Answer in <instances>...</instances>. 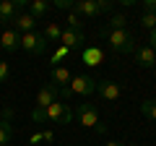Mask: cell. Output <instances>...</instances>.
<instances>
[{
	"mask_svg": "<svg viewBox=\"0 0 156 146\" xmlns=\"http://www.w3.org/2000/svg\"><path fill=\"white\" fill-rule=\"evenodd\" d=\"M47 11H50V3H47V0H31V3H29V13H31L34 18H42Z\"/></svg>",
	"mask_w": 156,
	"mask_h": 146,
	"instance_id": "16",
	"label": "cell"
},
{
	"mask_svg": "<svg viewBox=\"0 0 156 146\" xmlns=\"http://www.w3.org/2000/svg\"><path fill=\"white\" fill-rule=\"evenodd\" d=\"M78 125H83V128H91V130H96L101 125V120H99V112H96V107L94 104H78Z\"/></svg>",
	"mask_w": 156,
	"mask_h": 146,
	"instance_id": "5",
	"label": "cell"
},
{
	"mask_svg": "<svg viewBox=\"0 0 156 146\" xmlns=\"http://www.w3.org/2000/svg\"><path fill=\"white\" fill-rule=\"evenodd\" d=\"M60 45L68 47V50H78V47H83V31L62 29V39H60Z\"/></svg>",
	"mask_w": 156,
	"mask_h": 146,
	"instance_id": "13",
	"label": "cell"
},
{
	"mask_svg": "<svg viewBox=\"0 0 156 146\" xmlns=\"http://www.w3.org/2000/svg\"><path fill=\"white\" fill-rule=\"evenodd\" d=\"M81 63H86L89 68H96V65L104 63V52H101L96 45H86L83 50H81Z\"/></svg>",
	"mask_w": 156,
	"mask_h": 146,
	"instance_id": "10",
	"label": "cell"
},
{
	"mask_svg": "<svg viewBox=\"0 0 156 146\" xmlns=\"http://www.w3.org/2000/svg\"><path fill=\"white\" fill-rule=\"evenodd\" d=\"M8 76H11V71H8V63H3V60H0V84H3V81H5Z\"/></svg>",
	"mask_w": 156,
	"mask_h": 146,
	"instance_id": "27",
	"label": "cell"
},
{
	"mask_svg": "<svg viewBox=\"0 0 156 146\" xmlns=\"http://www.w3.org/2000/svg\"><path fill=\"white\" fill-rule=\"evenodd\" d=\"M0 47L5 52H16L18 47H21V34H18L16 29H5V31L0 34Z\"/></svg>",
	"mask_w": 156,
	"mask_h": 146,
	"instance_id": "11",
	"label": "cell"
},
{
	"mask_svg": "<svg viewBox=\"0 0 156 146\" xmlns=\"http://www.w3.org/2000/svg\"><path fill=\"white\" fill-rule=\"evenodd\" d=\"M13 138V125L11 120H0V146H8Z\"/></svg>",
	"mask_w": 156,
	"mask_h": 146,
	"instance_id": "18",
	"label": "cell"
},
{
	"mask_svg": "<svg viewBox=\"0 0 156 146\" xmlns=\"http://www.w3.org/2000/svg\"><path fill=\"white\" fill-rule=\"evenodd\" d=\"M13 24H16L18 34H29V31H34V26H37V18H34L31 13H18Z\"/></svg>",
	"mask_w": 156,
	"mask_h": 146,
	"instance_id": "15",
	"label": "cell"
},
{
	"mask_svg": "<svg viewBox=\"0 0 156 146\" xmlns=\"http://www.w3.org/2000/svg\"><path fill=\"white\" fill-rule=\"evenodd\" d=\"M21 8H23V0H3L0 3V21L3 24H11V21H16V16L21 13Z\"/></svg>",
	"mask_w": 156,
	"mask_h": 146,
	"instance_id": "8",
	"label": "cell"
},
{
	"mask_svg": "<svg viewBox=\"0 0 156 146\" xmlns=\"http://www.w3.org/2000/svg\"><path fill=\"white\" fill-rule=\"evenodd\" d=\"M65 21H68V29H73V31H81V26H83V21H81V16H78L76 11H70V13H68V18H65Z\"/></svg>",
	"mask_w": 156,
	"mask_h": 146,
	"instance_id": "20",
	"label": "cell"
},
{
	"mask_svg": "<svg viewBox=\"0 0 156 146\" xmlns=\"http://www.w3.org/2000/svg\"><path fill=\"white\" fill-rule=\"evenodd\" d=\"M50 81L57 86V89H68L70 81H73V76H70V71H68L65 65H55V68H52V73H50Z\"/></svg>",
	"mask_w": 156,
	"mask_h": 146,
	"instance_id": "12",
	"label": "cell"
},
{
	"mask_svg": "<svg viewBox=\"0 0 156 146\" xmlns=\"http://www.w3.org/2000/svg\"><path fill=\"white\" fill-rule=\"evenodd\" d=\"M42 141H44V133H39V130H37V133H31V136H29V144H31V146H39Z\"/></svg>",
	"mask_w": 156,
	"mask_h": 146,
	"instance_id": "26",
	"label": "cell"
},
{
	"mask_svg": "<svg viewBox=\"0 0 156 146\" xmlns=\"http://www.w3.org/2000/svg\"><path fill=\"white\" fill-rule=\"evenodd\" d=\"M104 39L115 52H135V37L128 29H104Z\"/></svg>",
	"mask_w": 156,
	"mask_h": 146,
	"instance_id": "1",
	"label": "cell"
},
{
	"mask_svg": "<svg viewBox=\"0 0 156 146\" xmlns=\"http://www.w3.org/2000/svg\"><path fill=\"white\" fill-rule=\"evenodd\" d=\"M70 120H73V112L65 102L57 99L55 104L47 107V123H70Z\"/></svg>",
	"mask_w": 156,
	"mask_h": 146,
	"instance_id": "6",
	"label": "cell"
},
{
	"mask_svg": "<svg viewBox=\"0 0 156 146\" xmlns=\"http://www.w3.org/2000/svg\"><path fill=\"white\" fill-rule=\"evenodd\" d=\"M135 60H138V65H140V68H154L156 52L151 50L148 45H143V47H135Z\"/></svg>",
	"mask_w": 156,
	"mask_h": 146,
	"instance_id": "14",
	"label": "cell"
},
{
	"mask_svg": "<svg viewBox=\"0 0 156 146\" xmlns=\"http://www.w3.org/2000/svg\"><path fill=\"white\" fill-rule=\"evenodd\" d=\"M140 112L148 120H156V99H146L143 104H140Z\"/></svg>",
	"mask_w": 156,
	"mask_h": 146,
	"instance_id": "19",
	"label": "cell"
},
{
	"mask_svg": "<svg viewBox=\"0 0 156 146\" xmlns=\"http://www.w3.org/2000/svg\"><path fill=\"white\" fill-rule=\"evenodd\" d=\"M44 39L47 42H60L62 39V26L60 24H47L44 26Z\"/></svg>",
	"mask_w": 156,
	"mask_h": 146,
	"instance_id": "17",
	"label": "cell"
},
{
	"mask_svg": "<svg viewBox=\"0 0 156 146\" xmlns=\"http://www.w3.org/2000/svg\"><path fill=\"white\" fill-rule=\"evenodd\" d=\"M128 26V18H125V13H115V16L109 18V29H125Z\"/></svg>",
	"mask_w": 156,
	"mask_h": 146,
	"instance_id": "21",
	"label": "cell"
},
{
	"mask_svg": "<svg viewBox=\"0 0 156 146\" xmlns=\"http://www.w3.org/2000/svg\"><path fill=\"white\" fill-rule=\"evenodd\" d=\"M154 68H156V60H154Z\"/></svg>",
	"mask_w": 156,
	"mask_h": 146,
	"instance_id": "32",
	"label": "cell"
},
{
	"mask_svg": "<svg viewBox=\"0 0 156 146\" xmlns=\"http://www.w3.org/2000/svg\"><path fill=\"white\" fill-rule=\"evenodd\" d=\"M68 55H70V50H68V47H57V50H55V55H52V68H55L57 65V63H60L62 60V57H68Z\"/></svg>",
	"mask_w": 156,
	"mask_h": 146,
	"instance_id": "23",
	"label": "cell"
},
{
	"mask_svg": "<svg viewBox=\"0 0 156 146\" xmlns=\"http://www.w3.org/2000/svg\"><path fill=\"white\" fill-rule=\"evenodd\" d=\"M73 11H76L78 16H83V18H96L99 13L112 11V3L109 0H78Z\"/></svg>",
	"mask_w": 156,
	"mask_h": 146,
	"instance_id": "2",
	"label": "cell"
},
{
	"mask_svg": "<svg viewBox=\"0 0 156 146\" xmlns=\"http://www.w3.org/2000/svg\"><path fill=\"white\" fill-rule=\"evenodd\" d=\"M140 26H146L148 31L156 29V13H140Z\"/></svg>",
	"mask_w": 156,
	"mask_h": 146,
	"instance_id": "22",
	"label": "cell"
},
{
	"mask_svg": "<svg viewBox=\"0 0 156 146\" xmlns=\"http://www.w3.org/2000/svg\"><path fill=\"white\" fill-rule=\"evenodd\" d=\"M104 146H122V144H117V141H107Z\"/></svg>",
	"mask_w": 156,
	"mask_h": 146,
	"instance_id": "30",
	"label": "cell"
},
{
	"mask_svg": "<svg viewBox=\"0 0 156 146\" xmlns=\"http://www.w3.org/2000/svg\"><path fill=\"white\" fill-rule=\"evenodd\" d=\"M68 89H70V94H76V97H89V94L96 91V78L94 76H86V73L73 76V81H70Z\"/></svg>",
	"mask_w": 156,
	"mask_h": 146,
	"instance_id": "4",
	"label": "cell"
},
{
	"mask_svg": "<svg viewBox=\"0 0 156 146\" xmlns=\"http://www.w3.org/2000/svg\"><path fill=\"white\" fill-rule=\"evenodd\" d=\"M57 97H60V89H57L55 84H44L42 89L37 91V107L39 110H47L50 104H55Z\"/></svg>",
	"mask_w": 156,
	"mask_h": 146,
	"instance_id": "7",
	"label": "cell"
},
{
	"mask_svg": "<svg viewBox=\"0 0 156 146\" xmlns=\"http://www.w3.org/2000/svg\"><path fill=\"white\" fill-rule=\"evenodd\" d=\"M21 50H26L29 55H42V52L47 50V39H44V34H39V31L21 34Z\"/></svg>",
	"mask_w": 156,
	"mask_h": 146,
	"instance_id": "3",
	"label": "cell"
},
{
	"mask_svg": "<svg viewBox=\"0 0 156 146\" xmlns=\"http://www.w3.org/2000/svg\"><path fill=\"white\" fill-rule=\"evenodd\" d=\"M148 47H151V50L156 52V29L151 31V37H148Z\"/></svg>",
	"mask_w": 156,
	"mask_h": 146,
	"instance_id": "28",
	"label": "cell"
},
{
	"mask_svg": "<svg viewBox=\"0 0 156 146\" xmlns=\"http://www.w3.org/2000/svg\"><path fill=\"white\" fill-rule=\"evenodd\" d=\"M52 5H55V8H62V11H73V8H76V0H55Z\"/></svg>",
	"mask_w": 156,
	"mask_h": 146,
	"instance_id": "25",
	"label": "cell"
},
{
	"mask_svg": "<svg viewBox=\"0 0 156 146\" xmlns=\"http://www.w3.org/2000/svg\"><path fill=\"white\" fill-rule=\"evenodd\" d=\"M44 141H47V144H52V141H55V133H52V130H44Z\"/></svg>",
	"mask_w": 156,
	"mask_h": 146,
	"instance_id": "29",
	"label": "cell"
},
{
	"mask_svg": "<svg viewBox=\"0 0 156 146\" xmlns=\"http://www.w3.org/2000/svg\"><path fill=\"white\" fill-rule=\"evenodd\" d=\"M96 91H99V97L107 99V102H117L120 99V84H115V81H109V78L96 81Z\"/></svg>",
	"mask_w": 156,
	"mask_h": 146,
	"instance_id": "9",
	"label": "cell"
},
{
	"mask_svg": "<svg viewBox=\"0 0 156 146\" xmlns=\"http://www.w3.org/2000/svg\"><path fill=\"white\" fill-rule=\"evenodd\" d=\"M31 120H34V123H47V110L34 107V110H31Z\"/></svg>",
	"mask_w": 156,
	"mask_h": 146,
	"instance_id": "24",
	"label": "cell"
},
{
	"mask_svg": "<svg viewBox=\"0 0 156 146\" xmlns=\"http://www.w3.org/2000/svg\"><path fill=\"white\" fill-rule=\"evenodd\" d=\"M128 146H138V144H128Z\"/></svg>",
	"mask_w": 156,
	"mask_h": 146,
	"instance_id": "31",
	"label": "cell"
}]
</instances>
